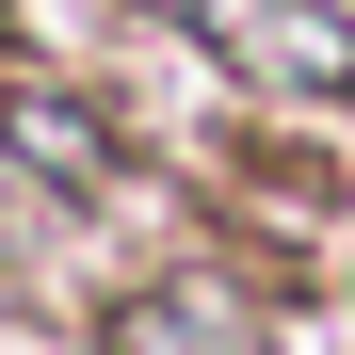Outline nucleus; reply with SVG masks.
Listing matches in <instances>:
<instances>
[{"label":"nucleus","instance_id":"obj_1","mask_svg":"<svg viewBox=\"0 0 355 355\" xmlns=\"http://www.w3.org/2000/svg\"><path fill=\"white\" fill-rule=\"evenodd\" d=\"M194 17L243 49L259 81H307V97H339V81H355V33H339V17H243V0H194Z\"/></svg>","mask_w":355,"mask_h":355},{"label":"nucleus","instance_id":"obj_2","mask_svg":"<svg viewBox=\"0 0 355 355\" xmlns=\"http://www.w3.org/2000/svg\"><path fill=\"white\" fill-rule=\"evenodd\" d=\"M17 146H33L49 178H81V194H97V178H113V146L81 130V113H65V97H17Z\"/></svg>","mask_w":355,"mask_h":355}]
</instances>
